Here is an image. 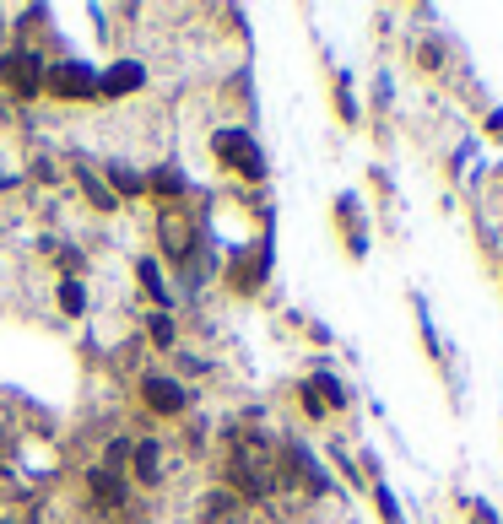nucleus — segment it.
<instances>
[{
  "mask_svg": "<svg viewBox=\"0 0 503 524\" xmlns=\"http://www.w3.org/2000/svg\"><path fill=\"white\" fill-rule=\"evenodd\" d=\"M0 82L22 92V98H33V92H44V60L28 55V49H11V55H0Z\"/></svg>",
  "mask_w": 503,
  "mask_h": 524,
  "instance_id": "nucleus-1",
  "label": "nucleus"
},
{
  "mask_svg": "<svg viewBox=\"0 0 503 524\" xmlns=\"http://www.w3.org/2000/svg\"><path fill=\"white\" fill-rule=\"evenodd\" d=\"M44 92L49 98H92L98 92V76L87 65L65 60V65H44Z\"/></svg>",
  "mask_w": 503,
  "mask_h": 524,
  "instance_id": "nucleus-2",
  "label": "nucleus"
},
{
  "mask_svg": "<svg viewBox=\"0 0 503 524\" xmlns=\"http://www.w3.org/2000/svg\"><path fill=\"white\" fill-rule=\"evenodd\" d=\"M141 400H147L157 416H179V411H184V389L168 384V379H157V373H147V379H141Z\"/></svg>",
  "mask_w": 503,
  "mask_h": 524,
  "instance_id": "nucleus-3",
  "label": "nucleus"
},
{
  "mask_svg": "<svg viewBox=\"0 0 503 524\" xmlns=\"http://www.w3.org/2000/svg\"><path fill=\"white\" fill-rule=\"evenodd\" d=\"M141 82H147V65H141V60H119L109 76H98V92H109V98H119V92H136Z\"/></svg>",
  "mask_w": 503,
  "mask_h": 524,
  "instance_id": "nucleus-4",
  "label": "nucleus"
},
{
  "mask_svg": "<svg viewBox=\"0 0 503 524\" xmlns=\"http://www.w3.org/2000/svg\"><path fill=\"white\" fill-rule=\"evenodd\" d=\"M217 146L228 152V163H233L238 173H260V163H255V141H249V136H238V130H222Z\"/></svg>",
  "mask_w": 503,
  "mask_h": 524,
  "instance_id": "nucleus-5",
  "label": "nucleus"
},
{
  "mask_svg": "<svg viewBox=\"0 0 503 524\" xmlns=\"http://www.w3.org/2000/svg\"><path fill=\"white\" fill-rule=\"evenodd\" d=\"M163 249H168V260H190V249H195L190 222H174V217H168V222H163Z\"/></svg>",
  "mask_w": 503,
  "mask_h": 524,
  "instance_id": "nucleus-6",
  "label": "nucleus"
},
{
  "mask_svg": "<svg viewBox=\"0 0 503 524\" xmlns=\"http://www.w3.org/2000/svg\"><path fill=\"white\" fill-rule=\"evenodd\" d=\"M130 460H136V476L141 481L163 476V449H157V443H136V449H130Z\"/></svg>",
  "mask_w": 503,
  "mask_h": 524,
  "instance_id": "nucleus-7",
  "label": "nucleus"
},
{
  "mask_svg": "<svg viewBox=\"0 0 503 524\" xmlns=\"http://www.w3.org/2000/svg\"><path fill=\"white\" fill-rule=\"evenodd\" d=\"M60 308H65V314H82V308H87V292H82V281H71V276L60 281Z\"/></svg>",
  "mask_w": 503,
  "mask_h": 524,
  "instance_id": "nucleus-8",
  "label": "nucleus"
},
{
  "mask_svg": "<svg viewBox=\"0 0 503 524\" xmlns=\"http://www.w3.org/2000/svg\"><path fill=\"white\" fill-rule=\"evenodd\" d=\"M82 190L92 195V206H98V211H114V206H119V200H114L109 190H103V184H98V179H92V173H87V168H82Z\"/></svg>",
  "mask_w": 503,
  "mask_h": 524,
  "instance_id": "nucleus-9",
  "label": "nucleus"
},
{
  "mask_svg": "<svg viewBox=\"0 0 503 524\" xmlns=\"http://www.w3.org/2000/svg\"><path fill=\"white\" fill-rule=\"evenodd\" d=\"M152 190H157V195H179L184 184H179V173H174V168H157V173H152Z\"/></svg>",
  "mask_w": 503,
  "mask_h": 524,
  "instance_id": "nucleus-10",
  "label": "nucleus"
},
{
  "mask_svg": "<svg viewBox=\"0 0 503 524\" xmlns=\"http://www.w3.org/2000/svg\"><path fill=\"white\" fill-rule=\"evenodd\" d=\"M141 281L152 287V298H157V303H168V287H163V276H157V265H152V260H141Z\"/></svg>",
  "mask_w": 503,
  "mask_h": 524,
  "instance_id": "nucleus-11",
  "label": "nucleus"
},
{
  "mask_svg": "<svg viewBox=\"0 0 503 524\" xmlns=\"http://www.w3.org/2000/svg\"><path fill=\"white\" fill-rule=\"evenodd\" d=\"M114 190H119V195H141V190H147V179H136V173L114 168Z\"/></svg>",
  "mask_w": 503,
  "mask_h": 524,
  "instance_id": "nucleus-12",
  "label": "nucleus"
},
{
  "mask_svg": "<svg viewBox=\"0 0 503 524\" xmlns=\"http://www.w3.org/2000/svg\"><path fill=\"white\" fill-rule=\"evenodd\" d=\"M206 503H211V508H206V514H211V519H228V514H233V503H238V497H233V492H211V497H206Z\"/></svg>",
  "mask_w": 503,
  "mask_h": 524,
  "instance_id": "nucleus-13",
  "label": "nucleus"
},
{
  "mask_svg": "<svg viewBox=\"0 0 503 524\" xmlns=\"http://www.w3.org/2000/svg\"><path fill=\"white\" fill-rule=\"evenodd\" d=\"M152 341L157 346H174V325H168V319H152Z\"/></svg>",
  "mask_w": 503,
  "mask_h": 524,
  "instance_id": "nucleus-14",
  "label": "nucleus"
}]
</instances>
